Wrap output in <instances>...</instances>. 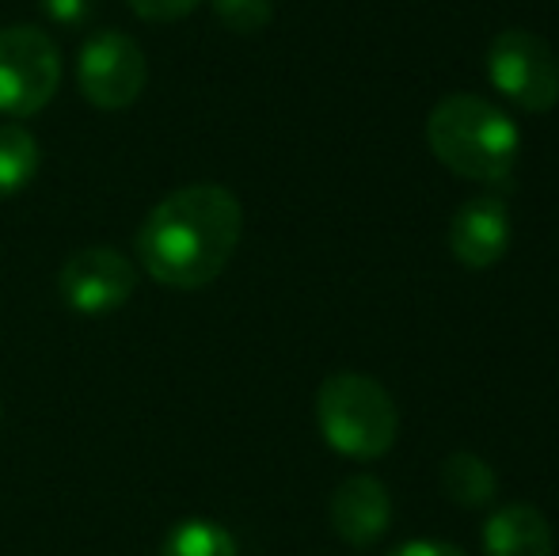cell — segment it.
<instances>
[{"instance_id": "cell-1", "label": "cell", "mask_w": 559, "mask_h": 556, "mask_svg": "<svg viewBox=\"0 0 559 556\" xmlns=\"http://www.w3.org/2000/svg\"><path fill=\"white\" fill-rule=\"evenodd\" d=\"M240 237V199L222 184H191L148 210L138 229V260L164 286L199 289L228 268Z\"/></svg>"}, {"instance_id": "cell-2", "label": "cell", "mask_w": 559, "mask_h": 556, "mask_svg": "<svg viewBox=\"0 0 559 556\" xmlns=\"http://www.w3.org/2000/svg\"><path fill=\"white\" fill-rule=\"evenodd\" d=\"M427 145L449 171L476 184H507L522 156L518 122L472 92L438 99L427 119Z\"/></svg>"}, {"instance_id": "cell-3", "label": "cell", "mask_w": 559, "mask_h": 556, "mask_svg": "<svg viewBox=\"0 0 559 556\" xmlns=\"http://www.w3.org/2000/svg\"><path fill=\"white\" fill-rule=\"evenodd\" d=\"M317 423L324 442L354 461H373L392 450L400 412L389 389L366 374H332L317 393Z\"/></svg>"}, {"instance_id": "cell-4", "label": "cell", "mask_w": 559, "mask_h": 556, "mask_svg": "<svg viewBox=\"0 0 559 556\" xmlns=\"http://www.w3.org/2000/svg\"><path fill=\"white\" fill-rule=\"evenodd\" d=\"M487 73L499 96L518 111L545 115L559 104V58L540 35L525 27H507L487 50Z\"/></svg>"}, {"instance_id": "cell-5", "label": "cell", "mask_w": 559, "mask_h": 556, "mask_svg": "<svg viewBox=\"0 0 559 556\" xmlns=\"http://www.w3.org/2000/svg\"><path fill=\"white\" fill-rule=\"evenodd\" d=\"M58 84L61 54L46 31L31 23L0 31V115H38L53 99Z\"/></svg>"}, {"instance_id": "cell-6", "label": "cell", "mask_w": 559, "mask_h": 556, "mask_svg": "<svg viewBox=\"0 0 559 556\" xmlns=\"http://www.w3.org/2000/svg\"><path fill=\"white\" fill-rule=\"evenodd\" d=\"M148 81V61L141 46L122 31H96L81 46L76 58V84L84 99L99 111H122L138 104Z\"/></svg>"}, {"instance_id": "cell-7", "label": "cell", "mask_w": 559, "mask_h": 556, "mask_svg": "<svg viewBox=\"0 0 559 556\" xmlns=\"http://www.w3.org/2000/svg\"><path fill=\"white\" fill-rule=\"evenodd\" d=\"M58 286L81 317H107L133 297L138 271L118 248H81L66 260Z\"/></svg>"}, {"instance_id": "cell-8", "label": "cell", "mask_w": 559, "mask_h": 556, "mask_svg": "<svg viewBox=\"0 0 559 556\" xmlns=\"http://www.w3.org/2000/svg\"><path fill=\"white\" fill-rule=\"evenodd\" d=\"M510 248V210L502 199L479 194L468 199L449 222V252L472 271H487Z\"/></svg>"}, {"instance_id": "cell-9", "label": "cell", "mask_w": 559, "mask_h": 556, "mask_svg": "<svg viewBox=\"0 0 559 556\" xmlns=\"http://www.w3.org/2000/svg\"><path fill=\"white\" fill-rule=\"evenodd\" d=\"M332 527L346 545H366L381 542L392 527V499L377 476H346L332 496Z\"/></svg>"}, {"instance_id": "cell-10", "label": "cell", "mask_w": 559, "mask_h": 556, "mask_svg": "<svg viewBox=\"0 0 559 556\" xmlns=\"http://www.w3.org/2000/svg\"><path fill=\"white\" fill-rule=\"evenodd\" d=\"M484 556H556V534L545 511L530 504L499 507L484 522Z\"/></svg>"}, {"instance_id": "cell-11", "label": "cell", "mask_w": 559, "mask_h": 556, "mask_svg": "<svg viewBox=\"0 0 559 556\" xmlns=\"http://www.w3.org/2000/svg\"><path fill=\"white\" fill-rule=\"evenodd\" d=\"M442 488L456 507H487L495 499L499 481H495V469L479 453L456 450L442 465Z\"/></svg>"}, {"instance_id": "cell-12", "label": "cell", "mask_w": 559, "mask_h": 556, "mask_svg": "<svg viewBox=\"0 0 559 556\" xmlns=\"http://www.w3.org/2000/svg\"><path fill=\"white\" fill-rule=\"evenodd\" d=\"M38 156L43 149L27 127H15V122L0 127V199L20 194L38 176Z\"/></svg>"}, {"instance_id": "cell-13", "label": "cell", "mask_w": 559, "mask_h": 556, "mask_svg": "<svg viewBox=\"0 0 559 556\" xmlns=\"http://www.w3.org/2000/svg\"><path fill=\"white\" fill-rule=\"evenodd\" d=\"M160 556H236V537L210 519H183L168 530Z\"/></svg>"}, {"instance_id": "cell-14", "label": "cell", "mask_w": 559, "mask_h": 556, "mask_svg": "<svg viewBox=\"0 0 559 556\" xmlns=\"http://www.w3.org/2000/svg\"><path fill=\"white\" fill-rule=\"evenodd\" d=\"M214 15L236 35H259L274 20V0H214Z\"/></svg>"}, {"instance_id": "cell-15", "label": "cell", "mask_w": 559, "mask_h": 556, "mask_svg": "<svg viewBox=\"0 0 559 556\" xmlns=\"http://www.w3.org/2000/svg\"><path fill=\"white\" fill-rule=\"evenodd\" d=\"M202 0H130V8L148 23H171V20H183L199 8Z\"/></svg>"}, {"instance_id": "cell-16", "label": "cell", "mask_w": 559, "mask_h": 556, "mask_svg": "<svg viewBox=\"0 0 559 556\" xmlns=\"http://www.w3.org/2000/svg\"><path fill=\"white\" fill-rule=\"evenodd\" d=\"M38 8H43L58 27H84V23L92 20L96 0H38Z\"/></svg>"}, {"instance_id": "cell-17", "label": "cell", "mask_w": 559, "mask_h": 556, "mask_svg": "<svg viewBox=\"0 0 559 556\" xmlns=\"http://www.w3.org/2000/svg\"><path fill=\"white\" fill-rule=\"evenodd\" d=\"M389 556H468L464 549H456L453 542H435V537H419V542H404L396 545Z\"/></svg>"}, {"instance_id": "cell-18", "label": "cell", "mask_w": 559, "mask_h": 556, "mask_svg": "<svg viewBox=\"0 0 559 556\" xmlns=\"http://www.w3.org/2000/svg\"><path fill=\"white\" fill-rule=\"evenodd\" d=\"M0 416H4V409H0Z\"/></svg>"}]
</instances>
